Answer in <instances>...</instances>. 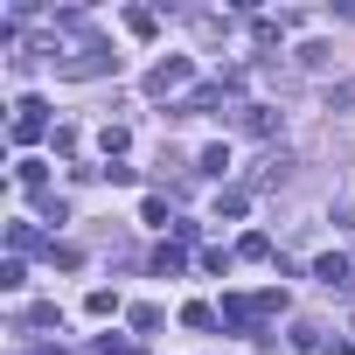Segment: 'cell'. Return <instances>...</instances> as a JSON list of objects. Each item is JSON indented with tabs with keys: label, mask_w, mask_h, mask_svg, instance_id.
<instances>
[{
	"label": "cell",
	"mask_w": 355,
	"mask_h": 355,
	"mask_svg": "<svg viewBox=\"0 0 355 355\" xmlns=\"http://www.w3.org/2000/svg\"><path fill=\"white\" fill-rule=\"evenodd\" d=\"M189 70H196L189 56H167V63H153V77H146V91H153V98H167V91H182V84H189Z\"/></svg>",
	"instance_id": "cell-1"
},
{
	"label": "cell",
	"mask_w": 355,
	"mask_h": 355,
	"mask_svg": "<svg viewBox=\"0 0 355 355\" xmlns=\"http://www.w3.org/2000/svg\"><path fill=\"white\" fill-rule=\"evenodd\" d=\"M42 112H49L42 98H21V105H15V139H42V125H49Z\"/></svg>",
	"instance_id": "cell-2"
},
{
	"label": "cell",
	"mask_w": 355,
	"mask_h": 355,
	"mask_svg": "<svg viewBox=\"0 0 355 355\" xmlns=\"http://www.w3.org/2000/svg\"><path fill=\"white\" fill-rule=\"evenodd\" d=\"M313 279H320V286H341V279H348V258H341V251H327V258L313 265Z\"/></svg>",
	"instance_id": "cell-3"
},
{
	"label": "cell",
	"mask_w": 355,
	"mask_h": 355,
	"mask_svg": "<svg viewBox=\"0 0 355 355\" xmlns=\"http://www.w3.org/2000/svg\"><path fill=\"white\" fill-rule=\"evenodd\" d=\"M84 313H98V320H112V313H119V293H105V286H98V293L84 300Z\"/></svg>",
	"instance_id": "cell-4"
},
{
	"label": "cell",
	"mask_w": 355,
	"mask_h": 355,
	"mask_svg": "<svg viewBox=\"0 0 355 355\" xmlns=\"http://www.w3.org/2000/svg\"><path fill=\"white\" fill-rule=\"evenodd\" d=\"M182 327H196V334H209V327H216V313H209V306L196 300V306H182Z\"/></svg>",
	"instance_id": "cell-5"
},
{
	"label": "cell",
	"mask_w": 355,
	"mask_h": 355,
	"mask_svg": "<svg viewBox=\"0 0 355 355\" xmlns=\"http://www.w3.org/2000/svg\"><path fill=\"white\" fill-rule=\"evenodd\" d=\"M153 272H167V279L182 272V244H160V251H153Z\"/></svg>",
	"instance_id": "cell-6"
},
{
	"label": "cell",
	"mask_w": 355,
	"mask_h": 355,
	"mask_svg": "<svg viewBox=\"0 0 355 355\" xmlns=\"http://www.w3.org/2000/svg\"><path fill=\"white\" fill-rule=\"evenodd\" d=\"M265 251H272V237H265V230H251V237L237 244V258H265Z\"/></svg>",
	"instance_id": "cell-7"
}]
</instances>
